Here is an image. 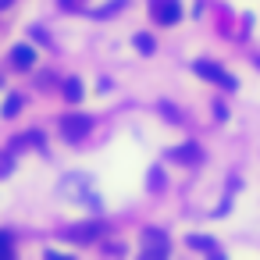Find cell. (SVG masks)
I'll return each instance as SVG.
<instances>
[{
	"label": "cell",
	"mask_w": 260,
	"mask_h": 260,
	"mask_svg": "<svg viewBox=\"0 0 260 260\" xmlns=\"http://www.w3.org/2000/svg\"><path fill=\"white\" fill-rule=\"evenodd\" d=\"M61 196L64 200H72V203H86V207H100V200H96V192H93V185H89V178L86 175H68V178H61Z\"/></svg>",
	"instance_id": "obj_1"
},
{
	"label": "cell",
	"mask_w": 260,
	"mask_h": 260,
	"mask_svg": "<svg viewBox=\"0 0 260 260\" xmlns=\"http://www.w3.org/2000/svg\"><path fill=\"white\" fill-rule=\"evenodd\" d=\"M57 128H61V136H64L68 143H79V139H86V136L93 132V118L82 114V111H72V114H64V118L57 121Z\"/></svg>",
	"instance_id": "obj_2"
},
{
	"label": "cell",
	"mask_w": 260,
	"mask_h": 260,
	"mask_svg": "<svg viewBox=\"0 0 260 260\" xmlns=\"http://www.w3.org/2000/svg\"><path fill=\"white\" fill-rule=\"evenodd\" d=\"M192 72H196L203 82H210V86H221V89H228V93H232V89H239V82H235V79H232V75H228L221 64H214V61H203V57H200V61L192 64Z\"/></svg>",
	"instance_id": "obj_3"
},
{
	"label": "cell",
	"mask_w": 260,
	"mask_h": 260,
	"mask_svg": "<svg viewBox=\"0 0 260 260\" xmlns=\"http://www.w3.org/2000/svg\"><path fill=\"white\" fill-rule=\"evenodd\" d=\"M139 242H143V256H146V260H164V256L171 253V239H168L160 228H143Z\"/></svg>",
	"instance_id": "obj_4"
},
{
	"label": "cell",
	"mask_w": 260,
	"mask_h": 260,
	"mask_svg": "<svg viewBox=\"0 0 260 260\" xmlns=\"http://www.w3.org/2000/svg\"><path fill=\"white\" fill-rule=\"evenodd\" d=\"M100 235H104V221H82V224H72V228L61 232V239L64 242H75V246H89Z\"/></svg>",
	"instance_id": "obj_5"
},
{
	"label": "cell",
	"mask_w": 260,
	"mask_h": 260,
	"mask_svg": "<svg viewBox=\"0 0 260 260\" xmlns=\"http://www.w3.org/2000/svg\"><path fill=\"white\" fill-rule=\"evenodd\" d=\"M150 15L157 25H175L182 22V4L178 0H150Z\"/></svg>",
	"instance_id": "obj_6"
},
{
	"label": "cell",
	"mask_w": 260,
	"mask_h": 260,
	"mask_svg": "<svg viewBox=\"0 0 260 260\" xmlns=\"http://www.w3.org/2000/svg\"><path fill=\"white\" fill-rule=\"evenodd\" d=\"M168 157H171V160H178V164H185V168H192V164H200V160H203V150H200L196 143H182V146H171V150H168Z\"/></svg>",
	"instance_id": "obj_7"
},
{
	"label": "cell",
	"mask_w": 260,
	"mask_h": 260,
	"mask_svg": "<svg viewBox=\"0 0 260 260\" xmlns=\"http://www.w3.org/2000/svg\"><path fill=\"white\" fill-rule=\"evenodd\" d=\"M36 64V47H29V43H18V47H11V68H18V72H29Z\"/></svg>",
	"instance_id": "obj_8"
},
{
	"label": "cell",
	"mask_w": 260,
	"mask_h": 260,
	"mask_svg": "<svg viewBox=\"0 0 260 260\" xmlns=\"http://www.w3.org/2000/svg\"><path fill=\"white\" fill-rule=\"evenodd\" d=\"M185 246H192L203 256H224L221 246H217V239H210V235H185Z\"/></svg>",
	"instance_id": "obj_9"
},
{
	"label": "cell",
	"mask_w": 260,
	"mask_h": 260,
	"mask_svg": "<svg viewBox=\"0 0 260 260\" xmlns=\"http://www.w3.org/2000/svg\"><path fill=\"white\" fill-rule=\"evenodd\" d=\"M25 150H43V132H22L11 139V153H25Z\"/></svg>",
	"instance_id": "obj_10"
},
{
	"label": "cell",
	"mask_w": 260,
	"mask_h": 260,
	"mask_svg": "<svg viewBox=\"0 0 260 260\" xmlns=\"http://www.w3.org/2000/svg\"><path fill=\"white\" fill-rule=\"evenodd\" d=\"M61 93H64L68 104H79V100H82V82H79L75 75H68V79L61 82Z\"/></svg>",
	"instance_id": "obj_11"
},
{
	"label": "cell",
	"mask_w": 260,
	"mask_h": 260,
	"mask_svg": "<svg viewBox=\"0 0 260 260\" xmlns=\"http://www.w3.org/2000/svg\"><path fill=\"white\" fill-rule=\"evenodd\" d=\"M22 104H25V96H22V93H11V96L4 100V107H0V114H4V118H18Z\"/></svg>",
	"instance_id": "obj_12"
},
{
	"label": "cell",
	"mask_w": 260,
	"mask_h": 260,
	"mask_svg": "<svg viewBox=\"0 0 260 260\" xmlns=\"http://www.w3.org/2000/svg\"><path fill=\"white\" fill-rule=\"evenodd\" d=\"M8 256H15V235L0 228V260H8Z\"/></svg>",
	"instance_id": "obj_13"
},
{
	"label": "cell",
	"mask_w": 260,
	"mask_h": 260,
	"mask_svg": "<svg viewBox=\"0 0 260 260\" xmlns=\"http://www.w3.org/2000/svg\"><path fill=\"white\" fill-rule=\"evenodd\" d=\"M121 8H125V0H111V4H104V8L93 11V18H111V15H118Z\"/></svg>",
	"instance_id": "obj_14"
},
{
	"label": "cell",
	"mask_w": 260,
	"mask_h": 260,
	"mask_svg": "<svg viewBox=\"0 0 260 260\" xmlns=\"http://www.w3.org/2000/svg\"><path fill=\"white\" fill-rule=\"evenodd\" d=\"M132 43L139 47V54H153V50H157V40H153V36H146V32H139Z\"/></svg>",
	"instance_id": "obj_15"
},
{
	"label": "cell",
	"mask_w": 260,
	"mask_h": 260,
	"mask_svg": "<svg viewBox=\"0 0 260 260\" xmlns=\"http://www.w3.org/2000/svg\"><path fill=\"white\" fill-rule=\"evenodd\" d=\"M15 168V153H0V175H11Z\"/></svg>",
	"instance_id": "obj_16"
},
{
	"label": "cell",
	"mask_w": 260,
	"mask_h": 260,
	"mask_svg": "<svg viewBox=\"0 0 260 260\" xmlns=\"http://www.w3.org/2000/svg\"><path fill=\"white\" fill-rule=\"evenodd\" d=\"M150 189H164V171H160V168L150 171Z\"/></svg>",
	"instance_id": "obj_17"
},
{
	"label": "cell",
	"mask_w": 260,
	"mask_h": 260,
	"mask_svg": "<svg viewBox=\"0 0 260 260\" xmlns=\"http://www.w3.org/2000/svg\"><path fill=\"white\" fill-rule=\"evenodd\" d=\"M160 114H164L168 121H182V114H178V111H175L171 104H160Z\"/></svg>",
	"instance_id": "obj_18"
},
{
	"label": "cell",
	"mask_w": 260,
	"mask_h": 260,
	"mask_svg": "<svg viewBox=\"0 0 260 260\" xmlns=\"http://www.w3.org/2000/svg\"><path fill=\"white\" fill-rule=\"evenodd\" d=\"M104 253H107V256H125V246H121V242H107Z\"/></svg>",
	"instance_id": "obj_19"
},
{
	"label": "cell",
	"mask_w": 260,
	"mask_h": 260,
	"mask_svg": "<svg viewBox=\"0 0 260 260\" xmlns=\"http://www.w3.org/2000/svg\"><path fill=\"white\" fill-rule=\"evenodd\" d=\"M214 118H217V121H224V118H228V107H224V104H221V100H217V104H214Z\"/></svg>",
	"instance_id": "obj_20"
},
{
	"label": "cell",
	"mask_w": 260,
	"mask_h": 260,
	"mask_svg": "<svg viewBox=\"0 0 260 260\" xmlns=\"http://www.w3.org/2000/svg\"><path fill=\"white\" fill-rule=\"evenodd\" d=\"M79 4V0H61V8H75Z\"/></svg>",
	"instance_id": "obj_21"
},
{
	"label": "cell",
	"mask_w": 260,
	"mask_h": 260,
	"mask_svg": "<svg viewBox=\"0 0 260 260\" xmlns=\"http://www.w3.org/2000/svg\"><path fill=\"white\" fill-rule=\"evenodd\" d=\"M8 4H11V0H0V8H8Z\"/></svg>",
	"instance_id": "obj_22"
},
{
	"label": "cell",
	"mask_w": 260,
	"mask_h": 260,
	"mask_svg": "<svg viewBox=\"0 0 260 260\" xmlns=\"http://www.w3.org/2000/svg\"><path fill=\"white\" fill-rule=\"evenodd\" d=\"M256 68H260V57H256Z\"/></svg>",
	"instance_id": "obj_23"
}]
</instances>
